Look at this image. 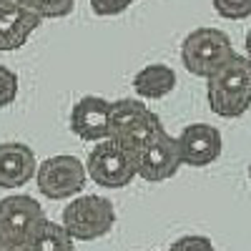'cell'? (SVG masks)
I'll return each mask as SVG.
<instances>
[{
	"label": "cell",
	"instance_id": "6da1fadb",
	"mask_svg": "<svg viewBox=\"0 0 251 251\" xmlns=\"http://www.w3.org/2000/svg\"><path fill=\"white\" fill-rule=\"evenodd\" d=\"M206 100L219 118H239L251 108V58L234 53L206 78Z\"/></svg>",
	"mask_w": 251,
	"mask_h": 251
},
{
	"label": "cell",
	"instance_id": "7a4b0ae2",
	"mask_svg": "<svg viewBox=\"0 0 251 251\" xmlns=\"http://www.w3.org/2000/svg\"><path fill=\"white\" fill-rule=\"evenodd\" d=\"M63 226L73 241H96L106 236L116 224V208L106 196L78 194L63 208Z\"/></svg>",
	"mask_w": 251,
	"mask_h": 251
},
{
	"label": "cell",
	"instance_id": "3957f363",
	"mask_svg": "<svg viewBox=\"0 0 251 251\" xmlns=\"http://www.w3.org/2000/svg\"><path fill=\"white\" fill-rule=\"evenodd\" d=\"M86 174L93 183L103 188H123L138 176L136 153L116 138L96 141L86 158Z\"/></svg>",
	"mask_w": 251,
	"mask_h": 251
},
{
	"label": "cell",
	"instance_id": "277c9868",
	"mask_svg": "<svg viewBox=\"0 0 251 251\" xmlns=\"http://www.w3.org/2000/svg\"><path fill=\"white\" fill-rule=\"evenodd\" d=\"M234 53L236 50L231 46V38L224 30L208 28V25L191 30L181 43V63L196 78H208Z\"/></svg>",
	"mask_w": 251,
	"mask_h": 251
},
{
	"label": "cell",
	"instance_id": "5b68a950",
	"mask_svg": "<svg viewBox=\"0 0 251 251\" xmlns=\"http://www.w3.org/2000/svg\"><path fill=\"white\" fill-rule=\"evenodd\" d=\"M86 181H88L86 163L71 153L50 156L43 163H38L35 169V183L40 188V194L50 201H63V199H73L83 194Z\"/></svg>",
	"mask_w": 251,
	"mask_h": 251
},
{
	"label": "cell",
	"instance_id": "8992f818",
	"mask_svg": "<svg viewBox=\"0 0 251 251\" xmlns=\"http://www.w3.org/2000/svg\"><path fill=\"white\" fill-rule=\"evenodd\" d=\"M181 166L183 163H181V153H178V143L166 128H161L156 136H151L136 151L138 176L149 183H161V181L174 178Z\"/></svg>",
	"mask_w": 251,
	"mask_h": 251
},
{
	"label": "cell",
	"instance_id": "52a82bcc",
	"mask_svg": "<svg viewBox=\"0 0 251 251\" xmlns=\"http://www.w3.org/2000/svg\"><path fill=\"white\" fill-rule=\"evenodd\" d=\"M43 219V206L28 194H13L0 199V241L25 244L33 228Z\"/></svg>",
	"mask_w": 251,
	"mask_h": 251
},
{
	"label": "cell",
	"instance_id": "ba28073f",
	"mask_svg": "<svg viewBox=\"0 0 251 251\" xmlns=\"http://www.w3.org/2000/svg\"><path fill=\"white\" fill-rule=\"evenodd\" d=\"M178 153L183 166H194V169H203L219 161L224 151V136L216 126L211 123H188L183 131L176 136Z\"/></svg>",
	"mask_w": 251,
	"mask_h": 251
},
{
	"label": "cell",
	"instance_id": "9c48e42d",
	"mask_svg": "<svg viewBox=\"0 0 251 251\" xmlns=\"http://www.w3.org/2000/svg\"><path fill=\"white\" fill-rule=\"evenodd\" d=\"M108 106L111 100L100 96H83L71 111V131L86 143L108 138Z\"/></svg>",
	"mask_w": 251,
	"mask_h": 251
},
{
	"label": "cell",
	"instance_id": "30bf717a",
	"mask_svg": "<svg viewBox=\"0 0 251 251\" xmlns=\"http://www.w3.org/2000/svg\"><path fill=\"white\" fill-rule=\"evenodd\" d=\"M40 23L43 20L23 5H18L15 0H3L0 3V53L23 48L30 35L40 28Z\"/></svg>",
	"mask_w": 251,
	"mask_h": 251
},
{
	"label": "cell",
	"instance_id": "8fae6325",
	"mask_svg": "<svg viewBox=\"0 0 251 251\" xmlns=\"http://www.w3.org/2000/svg\"><path fill=\"white\" fill-rule=\"evenodd\" d=\"M38 158L28 143L5 141L0 143V188H20L35 178Z\"/></svg>",
	"mask_w": 251,
	"mask_h": 251
},
{
	"label": "cell",
	"instance_id": "7c38bea8",
	"mask_svg": "<svg viewBox=\"0 0 251 251\" xmlns=\"http://www.w3.org/2000/svg\"><path fill=\"white\" fill-rule=\"evenodd\" d=\"M176 88V71L166 63H149L133 75V91L141 100L166 98Z\"/></svg>",
	"mask_w": 251,
	"mask_h": 251
},
{
	"label": "cell",
	"instance_id": "4fadbf2b",
	"mask_svg": "<svg viewBox=\"0 0 251 251\" xmlns=\"http://www.w3.org/2000/svg\"><path fill=\"white\" fill-rule=\"evenodd\" d=\"M25 246L28 251H75V241L66 231V226L50 219H43L33 228Z\"/></svg>",
	"mask_w": 251,
	"mask_h": 251
},
{
	"label": "cell",
	"instance_id": "5bb4252c",
	"mask_svg": "<svg viewBox=\"0 0 251 251\" xmlns=\"http://www.w3.org/2000/svg\"><path fill=\"white\" fill-rule=\"evenodd\" d=\"M146 111H149V106L141 98L111 100V106H108V138H118L123 131H128Z\"/></svg>",
	"mask_w": 251,
	"mask_h": 251
},
{
	"label": "cell",
	"instance_id": "9a60e30c",
	"mask_svg": "<svg viewBox=\"0 0 251 251\" xmlns=\"http://www.w3.org/2000/svg\"><path fill=\"white\" fill-rule=\"evenodd\" d=\"M161 128H163V123H161L158 113H153V111L149 108V111H146V113H143V116L131 126L128 131H123L116 141H118V143H123L126 149H131V151L136 153V151L141 149V146H143L146 141H149L151 136H156Z\"/></svg>",
	"mask_w": 251,
	"mask_h": 251
},
{
	"label": "cell",
	"instance_id": "2e32d148",
	"mask_svg": "<svg viewBox=\"0 0 251 251\" xmlns=\"http://www.w3.org/2000/svg\"><path fill=\"white\" fill-rule=\"evenodd\" d=\"M18 5H23L40 20H55V18H66L73 13L75 0H15Z\"/></svg>",
	"mask_w": 251,
	"mask_h": 251
},
{
	"label": "cell",
	"instance_id": "e0dca14e",
	"mask_svg": "<svg viewBox=\"0 0 251 251\" xmlns=\"http://www.w3.org/2000/svg\"><path fill=\"white\" fill-rule=\"evenodd\" d=\"M214 10L226 20H244L251 18V0H211Z\"/></svg>",
	"mask_w": 251,
	"mask_h": 251
},
{
	"label": "cell",
	"instance_id": "ac0fdd59",
	"mask_svg": "<svg viewBox=\"0 0 251 251\" xmlns=\"http://www.w3.org/2000/svg\"><path fill=\"white\" fill-rule=\"evenodd\" d=\"M18 88H20L18 73L0 63V108H8L10 103L18 98Z\"/></svg>",
	"mask_w": 251,
	"mask_h": 251
},
{
	"label": "cell",
	"instance_id": "d6986e66",
	"mask_svg": "<svg viewBox=\"0 0 251 251\" xmlns=\"http://www.w3.org/2000/svg\"><path fill=\"white\" fill-rule=\"evenodd\" d=\"M169 251H216L211 239L208 236H201V234H186L181 239H176Z\"/></svg>",
	"mask_w": 251,
	"mask_h": 251
},
{
	"label": "cell",
	"instance_id": "ffe728a7",
	"mask_svg": "<svg viewBox=\"0 0 251 251\" xmlns=\"http://www.w3.org/2000/svg\"><path fill=\"white\" fill-rule=\"evenodd\" d=\"M136 0H91V10L98 18H113L121 15L123 10H128Z\"/></svg>",
	"mask_w": 251,
	"mask_h": 251
},
{
	"label": "cell",
	"instance_id": "44dd1931",
	"mask_svg": "<svg viewBox=\"0 0 251 251\" xmlns=\"http://www.w3.org/2000/svg\"><path fill=\"white\" fill-rule=\"evenodd\" d=\"M0 251H28L25 244H10V241H0Z\"/></svg>",
	"mask_w": 251,
	"mask_h": 251
},
{
	"label": "cell",
	"instance_id": "7402d4cb",
	"mask_svg": "<svg viewBox=\"0 0 251 251\" xmlns=\"http://www.w3.org/2000/svg\"><path fill=\"white\" fill-rule=\"evenodd\" d=\"M244 48H246V55L251 58V30L246 33V38H244Z\"/></svg>",
	"mask_w": 251,
	"mask_h": 251
},
{
	"label": "cell",
	"instance_id": "603a6c76",
	"mask_svg": "<svg viewBox=\"0 0 251 251\" xmlns=\"http://www.w3.org/2000/svg\"><path fill=\"white\" fill-rule=\"evenodd\" d=\"M249 181H251V166H249Z\"/></svg>",
	"mask_w": 251,
	"mask_h": 251
},
{
	"label": "cell",
	"instance_id": "cb8c5ba5",
	"mask_svg": "<svg viewBox=\"0 0 251 251\" xmlns=\"http://www.w3.org/2000/svg\"><path fill=\"white\" fill-rule=\"evenodd\" d=\"M146 251H153V249H146Z\"/></svg>",
	"mask_w": 251,
	"mask_h": 251
}]
</instances>
